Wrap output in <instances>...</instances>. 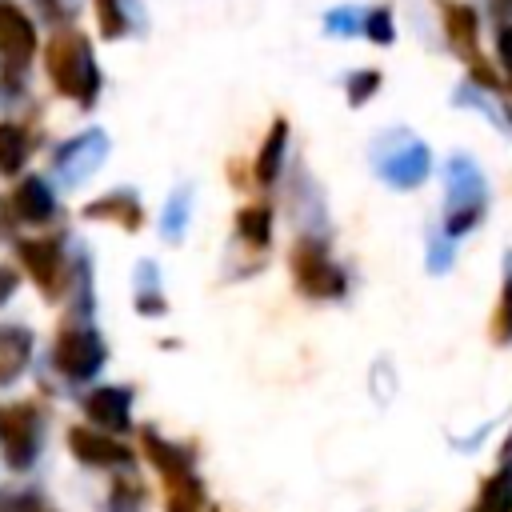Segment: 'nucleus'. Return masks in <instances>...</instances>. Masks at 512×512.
<instances>
[{
	"label": "nucleus",
	"mask_w": 512,
	"mask_h": 512,
	"mask_svg": "<svg viewBox=\"0 0 512 512\" xmlns=\"http://www.w3.org/2000/svg\"><path fill=\"white\" fill-rule=\"evenodd\" d=\"M48 68H52L56 84H60L68 96L92 100V92H96V68H92L88 44H84L80 36H60V40L48 48Z\"/></svg>",
	"instance_id": "f257e3e1"
},
{
	"label": "nucleus",
	"mask_w": 512,
	"mask_h": 512,
	"mask_svg": "<svg viewBox=\"0 0 512 512\" xmlns=\"http://www.w3.org/2000/svg\"><path fill=\"white\" fill-rule=\"evenodd\" d=\"M0 440L8 448V460L16 468H24L36 456V416H32V408H24V404L0 408Z\"/></svg>",
	"instance_id": "f03ea898"
},
{
	"label": "nucleus",
	"mask_w": 512,
	"mask_h": 512,
	"mask_svg": "<svg viewBox=\"0 0 512 512\" xmlns=\"http://www.w3.org/2000/svg\"><path fill=\"white\" fill-rule=\"evenodd\" d=\"M100 360H104V348H100V340L92 332H68L56 344V364L68 376H88V372L100 368Z\"/></svg>",
	"instance_id": "7ed1b4c3"
},
{
	"label": "nucleus",
	"mask_w": 512,
	"mask_h": 512,
	"mask_svg": "<svg viewBox=\"0 0 512 512\" xmlns=\"http://www.w3.org/2000/svg\"><path fill=\"white\" fill-rule=\"evenodd\" d=\"M32 44H36V32L24 20V12H16L12 4H0V56L28 60Z\"/></svg>",
	"instance_id": "20e7f679"
},
{
	"label": "nucleus",
	"mask_w": 512,
	"mask_h": 512,
	"mask_svg": "<svg viewBox=\"0 0 512 512\" xmlns=\"http://www.w3.org/2000/svg\"><path fill=\"white\" fill-rule=\"evenodd\" d=\"M72 452L80 456V460H88V464H124L128 460V448L124 444H116V440H108V436H100V432H88V428H76L72 432Z\"/></svg>",
	"instance_id": "39448f33"
},
{
	"label": "nucleus",
	"mask_w": 512,
	"mask_h": 512,
	"mask_svg": "<svg viewBox=\"0 0 512 512\" xmlns=\"http://www.w3.org/2000/svg\"><path fill=\"white\" fill-rule=\"evenodd\" d=\"M84 408H88V416H92L100 428L120 432V428L128 424V396H124L120 388H100V392H92Z\"/></svg>",
	"instance_id": "423d86ee"
},
{
	"label": "nucleus",
	"mask_w": 512,
	"mask_h": 512,
	"mask_svg": "<svg viewBox=\"0 0 512 512\" xmlns=\"http://www.w3.org/2000/svg\"><path fill=\"white\" fill-rule=\"evenodd\" d=\"M16 208H20V216H28V220L52 216V192H48V184H44V180H24L20 192H16Z\"/></svg>",
	"instance_id": "0eeeda50"
},
{
	"label": "nucleus",
	"mask_w": 512,
	"mask_h": 512,
	"mask_svg": "<svg viewBox=\"0 0 512 512\" xmlns=\"http://www.w3.org/2000/svg\"><path fill=\"white\" fill-rule=\"evenodd\" d=\"M20 256H24L28 268L40 276V284L52 280V272H56V244H48V240H28V244H20Z\"/></svg>",
	"instance_id": "6e6552de"
},
{
	"label": "nucleus",
	"mask_w": 512,
	"mask_h": 512,
	"mask_svg": "<svg viewBox=\"0 0 512 512\" xmlns=\"http://www.w3.org/2000/svg\"><path fill=\"white\" fill-rule=\"evenodd\" d=\"M28 356V336L24 332H0V380L16 376Z\"/></svg>",
	"instance_id": "1a4fd4ad"
},
{
	"label": "nucleus",
	"mask_w": 512,
	"mask_h": 512,
	"mask_svg": "<svg viewBox=\"0 0 512 512\" xmlns=\"http://www.w3.org/2000/svg\"><path fill=\"white\" fill-rule=\"evenodd\" d=\"M484 512H512V464L488 480L484 488Z\"/></svg>",
	"instance_id": "9d476101"
},
{
	"label": "nucleus",
	"mask_w": 512,
	"mask_h": 512,
	"mask_svg": "<svg viewBox=\"0 0 512 512\" xmlns=\"http://www.w3.org/2000/svg\"><path fill=\"white\" fill-rule=\"evenodd\" d=\"M24 160V132L12 124H0V172H16Z\"/></svg>",
	"instance_id": "9b49d317"
},
{
	"label": "nucleus",
	"mask_w": 512,
	"mask_h": 512,
	"mask_svg": "<svg viewBox=\"0 0 512 512\" xmlns=\"http://www.w3.org/2000/svg\"><path fill=\"white\" fill-rule=\"evenodd\" d=\"M280 148H284V124H276L272 136H268V144H264V156H260V164H256V176H260V180H272V176H276Z\"/></svg>",
	"instance_id": "f8f14e48"
},
{
	"label": "nucleus",
	"mask_w": 512,
	"mask_h": 512,
	"mask_svg": "<svg viewBox=\"0 0 512 512\" xmlns=\"http://www.w3.org/2000/svg\"><path fill=\"white\" fill-rule=\"evenodd\" d=\"M240 228H244L256 244H264V240H268V212H264V208H248V212H240Z\"/></svg>",
	"instance_id": "ddd939ff"
},
{
	"label": "nucleus",
	"mask_w": 512,
	"mask_h": 512,
	"mask_svg": "<svg viewBox=\"0 0 512 512\" xmlns=\"http://www.w3.org/2000/svg\"><path fill=\"white\" fill-rule=\"evenodd\" d=\"M148 448H152V456H156V460H160L168 472H180V468H184V456H180V452H172L168 444H160L156 436H148Z\"/></svg>",
	"instance_id": "4468645a"
},
{
	"label": "nucleus",
	"mask_w": 512,
	"mask_h": 512,
	"mask_svg": "<svg viewBox=\"0 0 512 512\" xmlns=\"http://www.w3.org/2000/svg\"><path fill=\"white\" fill-rule=\"evenodd\" d=\"M100 8H104V32H108V36H120V32H124V20H120V12H116V0H100Z\"/></svg>",
	"instance_id": "2eb2a0df"
},
{
	"label": "nucleus",
	"mask_w": 512,
	"mask_h": 512,
	"mask_svg": "<svg viewBox=\"0 0 512 512\" xmlns=\"http://www.w3.org/2000/svg\"><path fill=\"white\" fill-rule=\"evenodd\" d=\"M16 288V276L8 268H0V300H8V292Z\"/></svg>",
	"instance_id": "dca6fc26"
},
{
	"label": "nucleus",
	"mask_w": 512,
	"mask_h": 512,
	"mask_svg": "<svg viewBox=\"0 0 512 512\" xmlns=\"http://www.w3.org/2000/svg\"><path fill=\"white\" fill-rule=\"evenodd\" d=\"M500 52H504V64L512 68V28H508V32L500 36Z\"/></svg>",
	"instance_id": "f3484780"
},
{
	"label": "nucleus",
	"mask_w": 512,
	"mask_h": 512,
	"mask_svg": "<svg viewBox=\"0 0 512 512\" xmlns=\"http://www.w3.org/2000/svg\"><path fill=\"white\" fill-rule=\"evenodd\" d=\"M172 512H196V508H192V500H188V496H180V500L172 504Z\"/></svg>",
	"instance_id": "a211bd4d"
}]
</instances>
